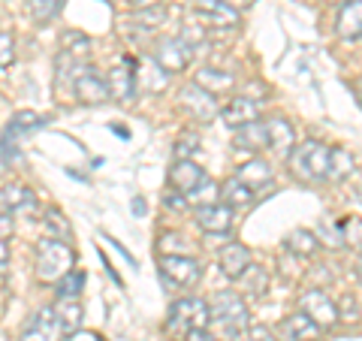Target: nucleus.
<instances>
[{"label": "nucleus", "instance_id": "nucleus-47", "mask_svg": "<svg viewBox=\"0 0 362 341\" xmlns=\"http://www.w3.org/2000/svg\"><path fill=\"white\" fill-rule=\"evenodd\" d=\"M13 230H16V221H13V214L0 209V238H9V236H13Z\"/></svg>", "mask_w": 362, "mask_h": 341}, {"label": "nucleus", "instance_id": "nucleus-41", "mask_svg": "<svg viewBox=\"0 0 362 341\" xmlns=\"http://www.w3.org/2000/svg\"><path fill=\"white\" fill-rule=\"evenodd\" d=\"M320 238H323V245H329V248H344V236H341V226L338 224H320Z\"/></svg>", "mask_w": 362, "mask_h": 341}, {"label": "nucleus", "instance_id": "nucleus-48", "mask_svg": "<svg viewBox=\"0 0 362 341\" xmlns=\"http://www.w3.org/2000/svg\"><path fill=\"white\" fill-rule=\"evenodd\" d=\"M130 4V9H136V13H139V9H151V6H160V0H127Z\"/></svg>", "mask_w": 362, "mask_h": 341}, {"label": "nucleus", "instance_id": "nucleus-11", "mask_svg": "<svg viewBox=\"0 0 362 341\" xmlns=\"http://www.w3.org/2000/svg\"><path fill=\"white\" fill-rule=\"evenodd\" d=\"M178 100H181V106H185L197 121L209 124L214 115H221V106H218V100H214V94H209V91L202 85H197V82H190V85L181 88Z\"/></svg>", "mask_w": 362, "mask_h": 341}, {"label": "nucleus", "instance_id": "nucleus-37", "mask_svg": "<svg viewBox=\"0 0 362 341\" xmlns=\"http://www.w3.org/2000/svg\"><path fill=\"white\" fill-rule=\"evenodd\" d=\"M157 248H160V254H187L190 251L187 238L181 233H175V230L160 233V238H157Z\"/></svg>", "mask_w": 362, "mask_h": 341}, {"label": "nucleus", "instance_id": "nucleus-49", "mask_svg": "<svg viewBox=\"0 0 362 341\" xmlns=\"http://www.w3.org/2000/svg\"><path fill=\"white\" fill-rule=\"evenodd\" d=\"M9 263V245H6V238H0V266H6Z\"/></svg>", "mask_w": 362, "mask_h": 341}, {"label": "nucleus", "instance_id": "nucleus-8", "mask_svg": "<svg viewBox=\"0 0 362 341\" xmlns=\"http://www.w3.org/2000/svg\"><path fill=\"white\" fill-rule=\"evenodd\" d=\"M194 13H197L202 28L226 30V28H239L242 25L239 9H235L233 4H226V0H194Z\"/></svg>", "mask_w": 362, "mask_h": 341}, {"label": "nucleus", "instance_id": "nucleus-3", "mask_svg": "<svg viewBox=\"0 0 362 341\" xmlns=\"http://www.w3.org/2000/svg\"><path fill=\"white\" fill-rule=\"evenodd\" d=\"M76 266V254L66 238H52L45 236L37 245V278L45 284H54L58 278H64L66 272Z\"/></svg>", "mask_w": 362, "mask_h": 341}, {"label": "nucleus", "instance_id": "nucleus-17", "mask_svg": "<svg viewBox=\"0 0 362 341\" xmlns=\"http://www.w3.org/2000/svg\"><path fill=\"white\" fill-rule=\"evenodd\" d=\"M218 263H221V272L230 281H239L242 275H245V269L251 266V251H247L245 245H239V242H230L221 251V257H218Z\"/></svg>", "mask_w": 362, "mask_h": 341}, {"label": "nucleus", "instance_id": "nucleus-12", "mask_svg": "<svg viewBox=\"0 0 362 341\" xmlns=\"http://www.w3.org/2000/svg\"><path fill=\"white\" fill-rule=\"evenodd\" d=\"M109 94L118 100L121 106H127L130 100H136V64L130 61V58H124V64H118V67H112L109 70Z\"/></svg>", "mask_w": 362, "mask_h": 341}, {"label": "nucleus", "instance_id": "nucleus-51", "mask_svg": "<svg viewBox=\"0 0 362 341\" xmlns=\"http://www.w3.org/2000/svg\"><path fill=\"white\" fill-rule=\"evenodd\" d=\"M356 275H359V281H362V251H359V260H356Z\"/></svg>", "mask_w": 362, "mask_h": 341}, {"label": "nucleus", "instance_id": "nucleus-2", "mask_svg": "<svg viewBox=\"0 0 362 341\" xmlns=\"http://www.w3.org/2000/svg\"><path fill=\"white\" fill-rule=\"evenodd\" d=\"M287 163H290V173L299 181H305V185H320V181L329 178V145H323L317 139H305L302 145L293 149Z\"/></svg>", "mask_w": 362, "mask_h": 341}, {"label": "nucleus", "instance_id": "nucleus-50", "mask_svg": "<svg viewBox=\"0 0 362 341\" xmlns=\"http://www.w3.org/2000/svg\"><path fill=\"white\" fill-rule=\"evenodd\" d=\"M130 209H133V214H136V218H142V214H145V200H142V197H136Z\"/></svg>", "mask_w": 362, "mask_h": 341}, {"label": "nucleus", "instance_id": "nucleus-45", "mask_svg": "<svg viewBox=\"0 0 362 341\" xmlns=\"http://www.w3.org/2000/svg\"><path fill=\"white\" fill-rule=\"evenodd\" d=\"M163 202H166V206L173 209V212H185V209L190 206V202H187V193H181V190L166 193V197H163Z\"/></svg>", "mask_w": 362, "mask_h": 341}, {"label": "nucleus", "instance_id": "nucleus-35", "mask_svg": "<svg viewBox=\"0 0 362 341\" xmlns=\"http://www.w3.org/2000/svg\"><path fill=\"white\" fill-rule=\"evenodd\" d=\"M239 281L245 284V290H247V293H266V287H269V272H266L263 266L251 263V266L245 269V275H242Z\"/></svg>", "mask_w": 362, "mask_h": 341}, {"label": "nucleus", "instance_id": "nucleus-31", "mask_svg": "<svg viewBox=\"0 0 362 341\" xmlns=\"http://www.w3.org/2000/svg\"><path fill=\"white\" fill-rule=\"evenodd\" d=\"M61 9H64V0H28V13L37 25H49Z\"/></svg>", "mask_w": 362, "mask_h": 341}, {"label": "nucleus", "instance_id": "nucleus-14", "mask_svg": "<svg viewBox=\"0 0 362 341\" xmlns=\"http://www.w3.org/2000/svg\"><path fill=\"white\" fill-rule=\"evenodd\" d=\"M197 224H199L202 233H211V236L230 233V226H233V206H226V202L199 206L197 209Z\"/></svg>", "mask_w": 362, "mask_h": 341}, {"label": "nucleus", "instance_id": "nucleus-54", "mask_svg": "<svg viewBox=\"0 0 362 341\" xmlns=\"http://www.w3.org/2000/svg\"><path fill=\"white\" fill-rule=\"evenodd\" d=\"M356 91H359V97H362V79H359V85H356Z\"/></svg>", "mask_w": 362, "mask_h": 341}, {"label": "nucleus", "instance_id": "nucleus-53", "mask_svg": "<svg viewBox=\"0 0 362 341\" xmlns=\"http://www.w3.org/2000/svg\"><path fill=\"white\" fill-rule=\"evenodd\" d=\"M326 4H347V0H326Z\"/></svg>", "mask_w": 362, "mask_h": 341}, {"label": "nucleus", "instance_id": "nucleus-20", "mask_svg": "<svg viewBox=\"0 0 362 341\" xmlns=\"http://www.w3.org/2000/svg\"><path fill=\"white\" fill-rule=\"evenodd\" d=\"M169 82V73H163V67L157 64L154 58H145L136 64V85L142 91H148V94H157V91H163Z\"/></svg>", "mask_w": 362, "mask_h": 341}, {"label": "nucleus", "instance_id": "nucleus-26", "mask_svg": "<svg viewBox=\"0 0 362 341\" xmlns=\"http://www.w3.org/2000/svg\"><path fill=\"white\" fill-rule=\"evenodd\" d=\"M284 248L296 257H311V254H317V248H320V238H317V233H311V230H293L284 238Z\"/></svg>", "mask_w": 362, "mask_h": 341}, {"label": "nucleus", "instance_id": "nucleus-19", "mask_svg": "<svg viewBox=\"0 0 362 341\" xmlns=\"http://www.w3.org/2000/svg\"><path fill=\"white\" fill-rule=\"evenodd\" d=\"M335 33L341 40H359L362 37V0H347L335 18Z\"/></svg>", "mask_w": 362, "mask_h": 341}, {"label": "nucleus", "instance_id": "nucleus-52", "mask_svg": "<svg viewBox=\"0 0 362 341\" xmlns=\"http://www.w3.org/2000/svg\"><path fill=\"white\" fill-rule=\"evenodd\" d=\"M356 200H359V206H362V187L356 190Z\"/></svg>", "mask_w": 362, "mask_h": 341}, {"label": "nucleus", "instance_id": "nucleus-5", "mask_svg": "<svg viewBox=\"0 0 362 341\" xmlns=\"http://www.w3.org/2000/svg\"><path fill=\"white\" fill-rule=\"evenodd\" d=\"M73 94L82 100L85 106H100L112 97L103 73L94 70V67H82V64L76 67V76H73Z\"/></svg>", "mask_w": 362, "mask_h": 341}, {"label": "nucleus", "instance_id": "nucleus-18", "mask_svg": "<svg viewBox=\"0 0 362 341\" xmlns=\"http://www.w3.org/2000/svg\"><path fill=\"white\" fill-rule=\"evenodd\" d=\"M202 178H206V169L194 161H175L173 169H169V185H173V190H181V193H190Z\"/></svg>", "mask_w": 362, "mask_h": 341}, {"label": "nucleus", "instance_id": "nucleus-39", "mask_svg": "<svg viewBox=\"0 0 362 341\" xmlns=\"http://www.w3.org/2000/svg\"><path fill=\"white\" fill-rule=\"evenodd\" d=\"M341 236H344V245H354L362 248V218H344L341 224Z\"/></svg>", "mask_w": 362, "mask_h": 341}, {"label": "nucleus", "instance_id": "nucleus-36", "mask_svg": "<svg viewBox=\"0 0 362 341\" xmlns=\"http://www.w3.org/2000/svg\"><path fill=\"white\" fill-rule=\"evenodd\" d=\"M42 118L37 115V112H30V109H21L13 115V121H9V127H13L18 136H25V133H33V130H40L42 127Z\"/></svg>", "mask_w": 362, "mask_h": 341}, {"label": "nucleus", "instance_id": "nucleus-42", "mask_svg": "<svg viewBox=\"0 0 362 341\" xmlns=\"http://www.w3.org/2000/svg\"><path fill=\"white\" fill-rule=\"evenodd\" d=\"M13 61H16V40H13V33L0 30V70H6Z\"/></svg>", "mask_w": 362, "mask_h": 341}, {"label": "nucleus", "instance_id": "nucleus-13", "mask_svg": "<svg viewBox=\"0 0 362 341\" xmlns=\"http://www.w3.org/2000/svg\"><path fill=\"white\" fill-rule=\"evenodd\" d=\"M221 121L230 130H239L245 124L259 121V103L251 97H230V103L221 109Z\"/></svg>", "mask_w": 362, "mask_h": 341}, {"label": "nucleus", "instance_id": "nucleus-33", "mask_svg": "<svg viewBox=\"0 0 362 341\" xmlns=\"http://www.w3.org/2000/svg\"><path fill=\"white\" fill-rule=\"evenodd\" d=\"M218 197H221V193H218V185H214V181L206 175L194 190L187 193V202L199 209V206H211V202H218Z\"/></svg>", "mask_w": 362, "mask_h": 341}, {"label": "nucleus", "instance_id": "nucleus-55", "mask_svg": "<svg viewBox=\"0 0 362 341\" xmlns=\"http://www.w3.org/2000/svg\"><path fill=\"white\" fill-rule=\"evenodd\" d=\"M0 169H6V163H4V157H0Z\"/></svg>", "mask_w": 362, "mask_h": 341}, {"label": "nucleus", "instance_id": "nucleus-22", "mask_svg": "<svg viewBox=\"0 0 362 341\" xmlns=\"http://www.w3.org/2000/svg\"><path fill=\"white\" fill-rule=\"evenodd\" d=\"M235 149H242V151H263V149H269L266 124L263 121H251V124H245V127L235 130Z\"/></svg>", "mask_w": 362, "mask_h": 341}, {"label": "nucleus", "instance_id": "nucleus-25", "mask_svg": "<svg viewBox=\"0 0 362 341\" xmlns=\"http://www.w3.org/2000/svg\"><path fill=\"white\" fill-rule=\"evenodd\" d=\"M354 173H356L354 154H350L347 149H341V145H332L329 149V181H344Z\"/></svg>", "mask_w": 362, "mask_h": 341}, {"label": "nucleus", "instance_id": "nucleus-38", "mask_svg": "<svg viewBox=\"0 0 362 341\" xmlns=\"http://www.w3.org/2000/svg\"><path fill=\"white\" fill-rule=\"evenodd\" d=\"M199 151V136L194 130H187V133H181L178 136V142H175V161H190Z\"/></svg>", "mask_w": 362, "mask_h": 341}, {"label": "nucleus", "instance_id": "nucleus-6", "mask_svg": "<svg viewBox=\"0 0 362 341\" xmlns=\"http://www.w3.org/2000/svg\"><path fill=\"white\" fill-rule=\"evenodd\" d=\"M64 338L66 333L54 308H40L37 314H30L18 335V341H64Z\"/></svg>", "mask_w": 362, "mask_h": 341}, {"label": "nucleus", "instance_id": "nucleus-28", "mask_svg": "<svg viewBox=\"0 0 362 341\" xmlns=\"http://www.w3.org/2000/svg\"><path fill=\"white\" fill-rule=\"evenodd\" d=\"M54 311H58L61 326H64L66 335L78 333V326H82V305H78V299H58Z\"/></svg>", "mask_w": 362, "mask_h": 341}, {"label": "nucleus", "instance_id": "nucleus-10", "mask_svg": "<svg viewBox=\"0 0 362 341\" xmlns=\"http://www.w3.org/2000/svg\"><path fill=\"white\" fill-rule=\"evenodd\" d=\"M199 272V263L190 254H160V275L175 287H194Z\"/></svg>", "mask_w": 362, "mask_h": 341}, {"label": "nucleus", "instance_id": "nucleus-46", "mask_svg": "<svg viewBox=\"0 0 362 341\" xmlns=\"http://www.w3.org/2000/svg\"><path fill=\"white\" fill-rule=\"evenodd\" d=\"M181 341H218V335L209 333V326H202V329H187Z\"/></svg>", "mask_w": 362, "mask_h": 341}, {"label": "nucleus", "instance_id": "nucleus-29", "mask_svg": "<svg viewBox=\"0 0 362 341\" xmlns=\"http://www.w3.org/2000/svg\"><path fill=\"white\" fill-rule=\"evenodd\" d=\"M42 230L49 233L52 238H70L73 236V226H70V221H66V214L61 212V209H45V214H42Z\"/></svg>", "mask_w": 362, "mask_h": 341}, {"label": "nucleus", "instance_id": "nucleus-44", "mask_svg": "<svg viewBox=\"0 0 362 341\" xmlns=\"http://www.w3.org/2000/svg\"><path fill=\"white\" fill-rule=\"evenodd\" d=\"M245 338H247V341H281V338H278L275 333H272L269 326H263V323H257V326H247Z\"/></svg>", "mask_w": 362, "mask_h": 341}, {"label": "nucleus", "instance_id": "nucleus-21", "mask_svg": "<svg viewBox=\"0 0 362 341\" xmlns=\"http://www.w3.org/2000/svg\"><path fill=\"white\" fill-rule=\"evenodd\" d=\"M33 202H37V193L25 185H4L0 187V209L9 212V214H18L30 209Z\"/></svg>", "mask_w": 362, "mask_h": 341}, {"label": "nucleus", "instance_id": "nucleus-23", "mask_svg": "<svg viewBox=\"0 0 362 341\" xmlns=\"http://www.w3.org/2000/svg\"><path fill=\"white\" fill-rule=\"evenodd\" d=\"M194 82L206 88L209 94H226V91L235 85V76L226 73V70H218V67H202Z\"/></svg>", "mask_w": 362, "mask_h": 341}, {"label": "nucleus", "instance_id": "nucleus-40", "mask_svg": "<svg viewBox=\"0 0 362 341\" xmlns=\"http://www.w3.org/2000/svg\"><path fill=\"white\" fill-rule=\"evenodd\" d=\"M163 18H166V13H163L160 6H151V9H139V13H136V21H139V28H148V30L160 28V25H163Z\"/></svg>", "mask_w": 362, "mask_h": 341}, {"label": "nucleus", "instance_id": "nucleus-1", "mask_svg": "<svg viewBox=\"0 0 362 341\" xmlns=\"http://www.w3.org/2000/svg\"><path fill=\"white\" fill-rule=\"evenodd\" d=\"M209 314H211V326L218 329V338H230L239 341L245 338L247 326H251V317H247V305L235 290H221L214 293L209 302Z\"/></svg>", "mask_w": 362, "mask_h": 341}, {"label": "nucleus", "instance_id": "nucleus-43", "mask_svg": "<svg viewBox=\"0 0 362 341\" xmlns=\"http://www.w3.org/2000/svg\"><path fill=\"white\" fill-rule=\"evenodd\" d=\"M335 305H338V317L341 320H350V323L359 320V305L354 296H341V302H335Z\"/></svg>", "mask_w": 362, "mask_h": 341}, {"label": "nucleus", "instance_id": "nucleus-16", "mask_svg": "<svg viewBox=\"0 0 362 341\" xmlns=\"http://www.w3.org/2000/svg\"><path fill=\"white\" fill-rule=\"evenodd\" d=\"M266 133H269V149L275 151L281 161H287L296 149V130H293V124L287 118H269L266 121Z\"/></svg>", "mask_w": 362, "mask_h": 341}, {"label": "nucleus", "instance_id": "nucleus-15", "mask_svg": "<svg viewBox=\"0 0 362 341\" xmlns=\"http://www.w3.org/2000/svg\"><path fill=\"white\" fill-rule=\"evenodd\" d=\"M320 333H323V329L317 326L305 311L284 317L281 326H278V338L281 341H317V338H320Z\"/></svg>", "mask_w": 362, "mask_h": 341}, {"label": "nucleus", "instance_id": "nucleus-7", "mask_svg": "<svg viewBox=\"0 0 362 341\" xmlns=\"http://www.w3.org/2000/svg\"><path fill=\"white\" fill-rule=\"evenodd\" d=\"M190 45L181 40V37H160V40H154L151 45V58L163 67V73H181L185 67L190 64Z\"/></svg>", "mask_w": 362, "mask_h": 341}, {"label": "nucleus", "instance_id": "nucleus-56", "mask_svg": "<svg viewBox=\"0 0 362 341\" xmlns=\"http://www.w3.org/2000/svg\"><path fill=\"white\" fill-rule=\"evenodd\" d=\"M235 4H245V0H235Z\"/></svg>", "mask_w": 362, "mask_h": 341}, {"label": "nucleus", "instance_id": "nucleus-27", "mask_svg": "<svg viewBox=\"0 0 362 341\" xmlns=\"http://www.w3.org/2000/svg\"><path fill=\"white\" fill-rule=\"evenodd\" d=\"M221 197H223L226 206H233V209H235V206H247V202L254 200V190L247 187L239 175H233V178H226V181H223Z\"/></svg>", "mask_w": 362, "mask_h": 341}, {"label": "nucleus", "instance_id": "nucleus-9", "mask_svg": "<svg viewBox=\"0 0 362 341\" xmlns=\"http://www.w3.org/2000/svg\"><path fill=\"white\" fill-rule=\"evenodd\" d=\"M299 311H305L320 329H332L341 317H338V305L326 296L320 287H311L299 296Z\"/></svg>", "mask_w": 362, "mask_h": 341}, {"label": "nucleus", "instance_id": "nucleus-4", "mask_svg": "<svg viewBox=\"0 0 362 341\" xmlns=\"http://www.w3.org/2000/svg\"><path fill=\"white\" fill-rule=\"evenodd\" d=\"M211 314H209V302L206 299H197V296H185L169 305V314H166V333L178 338L187 333V329H202L209 326Z\"/></svg>", "mask_w": 362, "mask_h": 341}, {"label": "nucleus", "instance_id": "nucleus-34", "mask_svg": "<svg viewBox=\"0 0 362 341\" xmlns=\"http://www.w3.org/2000/svg\"><path fill=\"white\" fill-rule=\"evenodd\" d=\"M18 139H21V136L13 127H6L4 136H0V157H4L6 166L21 163V145H18Z\"/></svg>", "mask_w": 362, "mask_h": 341}, {"label": "nucleus", "instance_id": "nucleus-24", "mask_svg": "<svg viewBox=\"0 0 362 341\" xmlns=\"http://www.w3.org/2000/svg\"><path fill=\"white\" fill-rule=\"evenodd\" d=\"M235 175H239V178H242L251 190H259V187H266V185H269L272 175H275V173H272V166L263 161V157H254V161L242 163V166H239V173H235Z\"/></svg>", "mask_w": 362, "mask_h": 341}, {"label": "nucleus", "instance_id": "nucleus-30", "mask_svg": "<svg viewBox=\"0 0 362 341\" xmlns=\"http://www.w3.org/2000/svg\"><path fill=\"white\" fill-rule=\"evenodd\" d=\"M90 49V40L85 37V33H76V30H64V37H61V54H66V58H85Z\"/></svg>", "mask_w": 362, "mask_h": 341}, {"label": "nucleus", "instance_id": "nucleus-32", "mask_svg": "<svg viewBox=\"0 0 362 341\" xmlns=\"http://www.w3.org/2000/svg\"><path fill=\"white\" fill-rule=\"evenodd\" d=\"M58 284V299H78V293H82V287H85V272H78V269H70L64 278H58L54 281Z\"/></svg>", "mask_w": 362, "mask_h": 341}]
</instances>
